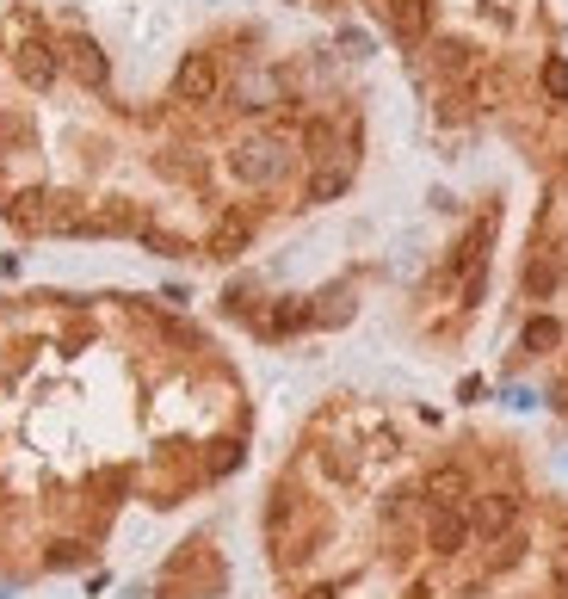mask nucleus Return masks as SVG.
Here are the masks:
<instances>
[{
    "instance_id": "obj_2",
    "label": "nucleus",
    "mask_w": 568,
    "mask_h": 599,
    "mask_svg": "<svg viewBox=\"0 0 568 599\" xmlns=\"http://www.w3.org/2000/svg\"><path fill=\"white\" fill-rule=\"evenodd\" d=\"M278 599H568V495L519 439L328 396L260 495Z\"/></svg>"
},
{
    "instance_id": "obj_1",
    "label": "nucleus",
    "mask_w": 568,
    "mask_h": 599,
    "mask_svg": "<svg viewBox=\"0 0 568 599\" xmlns=\"http://www.w3.org/2000/svg\"><path fill=\"white\" fill-rule=\"evenodd\" d=\"M254 390L186 309L112 291H0V593L81 575L130 513L241 476Z\"/></svg>"
}]
</instances>
